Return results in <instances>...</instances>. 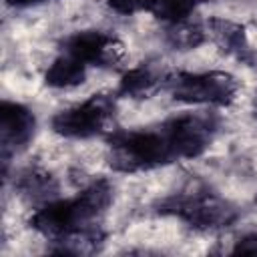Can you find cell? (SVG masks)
<instances>
[{"instance_id":"cell-1","label":"cell","mask_w":257,"mask_h":257,"mask_svg":"<svg viewBox=\"0 0 257 257\" xmlns=\"http://www.w3.org/2000/svg\"><path fill=\"white\" fill-rule=\"evenodd\" d=\"M171 145L161 131H122L110 137V165L122 173L147 171L173 161Z\"/></svg>"},{"instance_id":"cell-2","label":"cell","mask_w":257,"mask_h":257,"mask_svg":"<svg viewBox=\"0 0 257 257\" xmlns=\"http://www.w3.org/2000/svg\"><path fill=\"white\" fill-rule=\"evenodd\" d=\"M239 82L235 76L219 70L209 72H183L171 80V92L177 100L189 104L227 106L235 100Z\"/></svg>"},{"instance_id":"cell-3","label":"cell","mask_w":257,"mask_h":257,"mask_svg":"<svg viewBox=\"0 0 257 257\" xmlns=\"http://www.w3.org/2000/svg\"><path fill=\"white\" fill-rule=\"evenodd\" d=\"M112 118V102L104 94H94L52 118L54 133L66 139H90L100 135Z\"/></svg>"},{"instance_id":"cell-4","label":"cell","mask_w":257,"mask_h":257,"mask_svg":"<svg viewBox=\"0 0 257 257\" xmlns=\"http://www.w3.org/2000/svg\"><path fill=\"white\" fill-rule=\"evenodd\" d=\"M163 133L171 145L175 159L199 157L215 133V118L207 112H185L163 124Z\"/></svg>"},{"instance_id":"cell-5","label":"cell","mask_w":257,"mask_h":257,"mask_svg":"<svg viewBox=\"0 0 257 257\" xmlns=\"http://www.w3.org/2000/svg\"><path fill=\"white\" fill-rule=\"evenodd\" d=\"M120 42L102 30H82L64 42V52L86 66H106L120 58Z\"/></svg>"},{"instance_id":"cell-6","label":"cell","mask_w":257,"mask_h":257,"mask_svg":"<svg viewBox=\"0 0 257 257\" xmlns=\"http://www.w3.org/2000/svg\"><path fill=\"white\" fill-rule=\"evenodd\" d=\"M0 128H2V143L4 147H24L36 128V118L30 108L20 102H4L0 112Z\"/></svg>"},{"instance_id":"cell-7","label":"cell","mask_w":257,"mask_h":257,"mask_svg":"<svg viewBox=\"0 0 257 257\" xmlns=\"http://www.w3.org/2000/svg\"><path fill=\"white\" fill-rule=\"evenodd\" d=\"M86 68H88L86 64H82L80 60H76L74 56L64 52L48 66L44 80L52 88H72V86H78L80 82H84Z\"/></svg>"},{"instance_id":"cell-8","label":"cell","mask_w":257,"mask_h":257,"mask_svg":"<svg viewBox=\"0 0 257 257\" xmlns=\"http://www.w3.org/2000/svg\"><path fill=\"white\" fill-rule=\"evenodd\" d=\"M207 30L215 38V42L219 46H223V50H227L231 54L241 56L249 48L243 28L239 24L231 22V20H211Z\"/></svg>"},{"instance_id":"cell-9","label":"cell","mask_w":257,"mask_h":257,"mask_svg":"<svg viewBox=\"0 0 257 257\" xmlns=\"http://www.w3.org/2000/svg\"><path fill=\"white\" fill-rule=\"evenodd\" d=\"M201 0H155L151 6V14L167 24H181L187 22L195 10L199 8Z\"/></svg>"},{"instance_id":"cell-10","label":"cell","mask_w":257,"mask_h":257,"mask_svg":"<svg viewBox=\"0 0 257 257\" xmlns=\"http://www.w3.org/2000/svg\"><path fill=\"white\" fill-rule=\"evenodd\" d=\"M155 86H157V76H155V72H153L151 68L139 66V68L128 70V72L122 76L118 90H120V94H124V96L137 98V96L149 94Z\"/></svg>"},{"instance_id":"cell-11","label":"cell","mask_w":257,"mask_h":257,"mask_svg":"<svg viewBox=\"0 0 257 257\" xmlns=\"http://www.w3.org/2000/svg\"><path fill=\"white\" fill-rule=\"evenodd\" d=\"M20 185H22V189H24L26 193H30V195H46V193H50V191L54 189L52 179H50L46 173H38V171L26 173Z\"/></svg>"},{"instance_id":"cell-12","label":"cell","mask_w":257,"mask_h":257,"mask_svg":"<svg viewBox=\"0 0 257 257\" xmlns=\"http://www.w3.org/2000/svg\"><path fill=\"white\" fill-rule=\"evenodd\" d=\"M155 0H106L108 8L116 14H139V12H151Z\"/></svg>"},{"instance_id":"cell-13","label":"cell","mask_w":257,"mask_h":257,"mask_svg":"<svg viewBox=\"0 0 257 257\" xmlns=\"http://www.w3.org/2000/svg\"><path fill=\"white\" fill-rule=\"evenodd\" d=\"M235 251L237 253H251V255H255L257 253V233H251V235H245L243 239H239Z\"/></svg>"},{"instance_id":"cell-14","label":"cell","mask_w":257,"mask_h":257,"mask_svg":"<svg viewBox=\"0 0 257 257\" xmlns=\"http://www.w3.org/2000/svg\"><path fill=\"white\" fill-rule=\"evenodd\" d=\"M10 4L14 6H30V4H38V2H44V0H8Z\"/></svg>"}]
</instances>
